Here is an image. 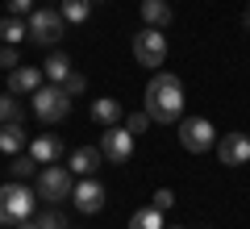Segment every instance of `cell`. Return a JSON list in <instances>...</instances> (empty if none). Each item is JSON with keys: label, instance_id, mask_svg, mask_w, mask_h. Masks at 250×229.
<instances>
[{"label": "cell", "instance_id": "18", "mask_svg": "<svg viewBox=\"0 0 250 229\" xmlns=\"http://www.w3.org/2000/svg\"><path fill=\"white\" fill-rule=\"evenodd\" d=\"M62 21L67 25H83V21L92 17V0H62Z\"/></svg>", "mask_w": 250, "mask_h": 229}, {"label": "cell", "instance_id": "24", "mask_svg": "<svg viewBox=\"0 0 250 229\" xmlns=\"http://www.w3.org/2000/svg\"><path fill=\"white\" fill-rule=\"evenodd\" d=\"M38 229H67V221H62V212H42V217H38Z\"/></svg>", "mask_w": 250, "mask_h": 229}, {"label": "cell", "instance_id": "13", "mask_svg": "<svg viewBox=\"0 0 250 229\" xmlns=\"http://www.w3.org/2000/svg\"><path fill=\"white\" fill-rule=\"evenodd\" d=\"M100 163H104L100 146H80V150L71 154V171H75V175H92V171H96Z\"/></svg>", "mask_w": 250, "mask_h": 229}, {"label": "cell", "instance_id": "1", "mask_svg": "<svg viewBox=\"0 0 250 229\" xmlns=\"http://www.w3.org/2000/svg\"><path fill=\"white\" fill-rule=\"evenodd\" d=\"M146 113L159 125H175L179 117H184V83H179L175 75H167V71H159V75L146 83Z\"/></svg>", "mask_w": 250, "mask_h": 229}, {"label": "cell", "instance_id": "20", "mask_svg": "<svg viewBox=\"0 0 250 229\" xmlns=\"http://www.w3.org/2000/svg\"><path fill=\"white\" fill-rule=\"evenodd\" d=\"M129 229H163V212L154 208V204L150 208H138L134 217H129Z\"/></svg>", "mask_w": 250, "mask_h": 229}, {"label": "cell", "instance_id": "11", "mask_svg": "<svg viewBox=\"0 0 250 229\" xmlns=\"http://www.w3.org/2000/svg\"><path fill=\"white\" fill-rule=\"evenodd\" d=\"M29 154H34L42 167H50V163H59V159H62V142L54 138V133H38V138L29 142Z\"/></svg>", "mask_w": 250, "mask_h": 229}, {"label": "cell", "instance_id": "2", "mask_svg": "<svg viewBox=\"0 0 250 229\" xmlns=\"http://www.w3.org/2000/svg\"><path fill=\"white\" fill-rule=\"evenodd\" d=\"M34 208H38V192L25 179H13L0 187V225H17V221L34 217Z\"/></svg>", "mask_w": 250, "mask_h": 229}, {"label": "cell", "instance_id": "31", "mask_svg": "<svg viewBox=\"0 0 250 229\" xmlns=\"http://www.w3.org/2000/svg\"><path fill=\"white\" fill-rule=\"evenodd\" d=\"M92 4H96V0H92Z\"/></svg>", "mask_w": 250, "mask_h": 229}, {"label": "cell", "instance_id": "32", "mask_svg": "<svg viewBox=\"0 0 250 229\" xmlns=\"http://www.w3.org/2000/svg\"><path fill=\"white\" fill-rule=\"evenodd\" d=\"M175 229H179V225H175Z\"/></svg>", "mask_w": 250, "mask_h": 229}, {"label": "cell", "instance_id": "26", "mask_svg": "<svg viewBox=\"0 0 250 229\" xmlns=\"http://www.w3.org/2000/svg\"><path fill=\"white\" fill-rule=\"evenodd\" d=\"M62 88H67V96H80V92L88 88V80H83L80 71H71V75H67V83H62Z\"/></svg>", "mask_w": 250, "mask_h": 229}, {"label": "cell", "instance_id": "17", "mask_svg": "<svg viewBox=\"0 0 250 229\" xmlns=\"http://www.w3.org/2000/svg\"><path fill=\"white\" fill-rule=\"evenodd\" d=\"M92 121H96V125H117V121H121V104H117L113 96L96 100V104H92Z\"/></svg>", "mask_w": 250, "mask_h": 229}, {"label": "cell", "instance_id": "12", "mask_svg": "<svg viewBox=\"0 0 250 229\" xmlns=\"http://www.w3.org/2000/svg\"><path fill=\"white\" fill-rule=\"evenodd\" d=\"M38 88H42V71H38V67L9 71V92H13V96H25V92H38Z\"/></svg>", "mask_w": 250, "mask_h": 229}, {"label": "cell", "instance_id": "30", "mask_svg": "<svg viewBox=\"0 0 250 229\" xmlns=\"http://www.w3.org/2000/svg\"><path fill=\"white\" fill-rule=\"evenodd\" d=\"M242 25H246V29H250V9H246V13H242Z\"/></svg>", "mask_w": 250, "mask_h": 229}, {"label": "cell", "instance_id": "8", "mask_svg": "<svg viewBox=\"0 0 250 229\" xmlns=\"http://www.w3.org/2000/svg\"><path fill=\"white\" fill-rule=\"evenodd\" d=\"M100 154L108 163H129L134 159V133L125 129V125H108L104 138H100Z\"/></svg>", "mask_w": 250, "mask_h": 229}, {"label": "cell", "instance_id": "28", "mask_svg": "<svg viewBox=\"0 0 250 229\" xmlns=\"http://www.w3.org/2000/svg\"><path fill=\"white\" fill-rule=\"evenodd\" d=\"M21 13H34V0H9V17H21Z\"/></svg>", "mask_w": 250, "mask_h": 229}, {"label": "cell", "instance_id": "5", "mask_svg": "<svg viewBox=\"0 0 250 229\" xmlns=\"http://www.w3.org/2000/svg\"><path fill=\"white\" fill-rule=\"evenodd\" d=\"M75 192V175L67 167H42L38 171V196L42 200H71Z\"/></svg>", "mask_w": 250, "mask_h": 229}, {"label": "cell", "instance_id": "16", "mask_svg": "<svg viewBox=\"0 0 250 229\" xmlns=\"http://www.w3.org/2000/svg\"><path fill=\"white\" fill-rule=\"evenodd\" d=\"M42 75H46V80H50V83H67V75H71V59H67V54H59V50H54L50 59L42 62Z\"/></svg>", "mask_w": 250, "mask_h": 229}, {"label": "cell", "instance_id": "7", "mask_svg": "<svg viewBox=\"0 0 250 229\" xmlns=\"http://www.w3.org/2000/svg\"><path fill=\"white\" fill-rule=\"evenodd\" d=\"M134 59L142 62V67H163V59H167V38H163V29L146 25L142 34L134 38Z\"/></svg>", "mask_w": 250, "mask_h": 229}, {"label": "cell", "instance_id": "29", "mask_svg": "<svg viewBox=\"0 0 250 229\" xmlns=\"http://www.w3.org/2000/svg\"><path fill=\"white\" fill-rule=\"evenodd\" d=\"M13 229H38V217H25V221H17Z\"/></svg>", "mask_w": 250, "mask_h": 229}, {"label": "cell", "instance_id": "10", "mask_svg": "<svg viewBox=\"0 0 250 229\" xmlns=\"http://www.w3.org/2000/svg\"><path fill=\"white\" fill-rule=\"evenodd\" d=\"M71 200H75L80 212H100L104 208V184H100V179H80L75 192H71Z\"/></svg>", "mask_w": 250, "mask_h": 229}, {"label": "cell", "instance_id": "15", "mask_svg": "<svg viewBox=\"0 0 250 229\" xmlns=\"http://www.w3.org/2000/svg\"><path fill=\"white\" fill-rule=\"evenodd\" d=\"M142 21L150 29L171 25V4H167V0H142Z\"/></svg>", "mask_w": 250, "mask_h": 229}, {"label": "cell", "instance_id": "22", "mask_svg": "<svg viewBox=\"0 0 250 229\" xmlns=\"http://www.w3.org/2000/svg\"><path fill=\"white\" fill-rule=\"evenodd\" d=\"M4 121H21V104L13 100V92H9V96H0V125H4Z\"/></svg>", "mask_w": 250, "mask_h": 229}, {"label": "cell", "instance_id": "14", "mask_svg": "<svg viewBox=\"0 0 250 229\" xmlns=\"http://www.w3.org/2000/svg\"><path fill=\"white\" fill-rule=\"evenodd\" d=\"M0 150H4V154H21V150H25V129H21V121L0 125Z\"/></svg>", "mask_w": 250, "mask_h": 229}, {"label": "cell", "instance_id": "25", "mask_svg": "<svg viewBox=\"0 0 250 229\" xmlns=\"http://www.w3.org/2000/svg\"><path fill=\"white\" fill-rule=\"evenodd\" d=\"M154 208H159V212L175 208V192H171V187H159V192H154Z\"/></svg>", "mask_w": 250, "mask_h": 229}, {"label": "cell", "instance_id": "9", "mask_svg": "<svg viewBox=\"0 0 250 229\" xmlns=\"http://www.w3.org/2000/svg\"><path fill=\"white\" fill-rule=\"evenodd\" d=\"M217 154H221L225 167H246L250 163V138L246 133H225V138L217 142Z\"/></svg>", "mask_w": 250, "mask_h": 229}, {"label": "cell", "instance_id": "6", "mask_svg": "<svg viewBox=\"0 0 250 229\" xmlns=\"http://www.w3.org/2000/svg\"><path fill=\"white\" fill-rule=\"evenodd\" d=\"M179 142H184V150H192V154H205L217 142V129L205 117H184V121H179Z\"/></svg>", "mask_w": 250, "mask_h": 229}, {"label": "cell", "instance_id": "27", "mask_svg": "<svg viewBox=\"0 0 250 229\" xmlns=\"http://www.w3.org/2000/svg\"><path fill=\"white\" fill-rule=\"evenodd\" d=\"M0 67H17V46H0Z\"/></svg>", "mask_w": 250, "mask_h": 229}, {"label": "cell", "instance_id": "23", "mask_svg": "<svg viewBox=\"0 0 250 229\" xmlns=\"http://www.w3.org/2000/svg\"><path fill=\"white\" fill-rule=\"evenodd\" d=\"M125 129L134 133V138L146 133V129H150V113H129V117H125Z\"/></svg>", "mask_w": 250, "mask_h": 229}, {"label": "cell", "instance_id": "3", "mask_svg": "<svg viewBox=\"0 0 250 229\" xmlns=\"http://www.w3.org/2000/svg\"><path fill=\"white\" fill-rule=\"evenodd\" d=\"M34 113L38 121H62V117L71 113V96L62 83H46V88L34 92Z\"/></svg>", "mask_w": 250, "mask_h": 229}, {"label": "cell", "instance_id": "19", "mask_svg": "<svg viewBox=\"0 0 250 229\" xmlns=\"http://www.w3.org/2000/svg\"><path fill=\"white\" fill-rule=\"evenodd\" d=\"M21 38H29V25H25L21 17H9V13H4V21H0V42L17 46Z\"/></svg>", "mask_w": 250, "mask_h": 229}, {"label": "cell", "instance_id": "4", "mask_svg": "<svg viewBox=\"0 0 250 229\" xmlns=\"http://www.w3.org/2000/svg\"><path fill=\"white\" fill-rule=\"evenodd\" d=\"M25 25H29V38H34L38 46H54L62 38V29H67V21H62V13H54V9H34Z\"/></svg>", "mask_w": 250, "mask_h": 229}, {"label": "cell", "instance_id": "21", "mask_svg": "<svg viewBox=\"0 0 250 229\" xmlns=\"http://www.w3.org/2000/svg\"><path fill=\"white\" fill-rule=\"evenodd\" d=\"M42 171V163L34 159V154H17L13 159V179H29V175H38Z\"/></svg>", "mask_w": 250, "mask_h": 229}]
</instances>
